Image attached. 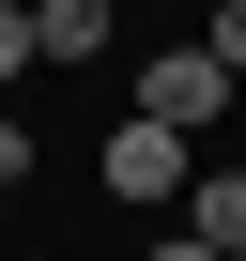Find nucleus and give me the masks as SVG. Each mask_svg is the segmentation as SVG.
<instances>
[{
  "label": "nucleus",
  "mask_w": 246,
  "mask_h": 261,
  "mask_svg": "<svg viewBox=\"0 0 246 261\" xmlns=\"http://www.w3.org/2000/svg\"><path fill=\"white\" fill-rule=\"evenodd\" d=\"M185 185H200V139H169V123L123 108V139H108V200H123V215H169Z\"/></svg>",
  "instance_id": "1"
},
{
  "label": "nucleus",
  "mask_w": 246,
  "mask_h": 261,
  "mask_svg": "<svg viewBox=\"0 0 246 261\" xmlns=\"http://www.w3.org/2000/svg\"><path fill=\"white\" fill-rule=\"evenodd\" d=\"M215 108H231V77H215V46H154V62H139V123H169V139H200Z\"/></svg>",
  "instance_id": "2"
},
{
  "label": "nucleus",
  "mask_w": 246,
  "mask_h": 261,
  "mask_svg": "<svg viewBox=\"0 0 246 261\" xmlns=\"http://www.w3.org/2000/svg\"><path fill=\"white\" fill-rule=\"evenodd\" d=\"M169 230H200V246H215V261H246V169H200V185H185V215H169Z\"/></svg>",
  "instance_id": "3"
},
{
  "label": "nucleus",
  "mask_w": 246,
  "mask_h": 261,
  "mask_svg": "<svg viewBox=\"0 0 246 261\" xmlns=\"http://www.w3.org/2000/svg\"><path fill=\"white\" fill-rule=\"evenodd\" d=\"M31 46H46V62H92V46H108V0H31Z\"/></svg>",
  "instance_id": "4"
},
{
  "label": "nucleus",
  "mask_w": 246,
  "mask_h": 261,
  "mask_svg": "<svg viewBox=\"0 0 246 261\" xmlns=\"http://www.w3.org/2000/svg\"><path fill=\"white\" fill-rule=\"evenodd\" d=\"M200 46H215V77H246V0H215V16H200Z\"/></svg>",
  "instance_id": "5"
},
{
  "label": "nucleus",
  "mask_w": 246,
  "mask_h": 261,
  "mask_svg": "<svg viewBox=\"0 0 246 261\" xmlns=\"http://www.w3.org/2000/svg\"><path fill=\"white\" fill-rule=\"evenodd\" d=\"M16 62H46V46H31V16H16V0H0V77H16Z\"/></svg>",
  "instance_id": "6"
},
{
  "label": "nucleus",
  "mask_w": 246,
  "mask_h": 261,
  "mask_svg": "<svg viewBox=\"0 0 246 261\" xmlns=\"http://www.w3.org/2000/svg\"><path fill=\"white\" fill-rule=\"evenodd\" d=\"M0 185H31V123H0Z\"/></svg>",
  "instance_id": "7"
},
{
  "label": "nucleus",
  "mask_w": 246,
  "mask_h": 261,
  "mask_svg": "<svg viewBox=\"0 0 246 261\" xmlns=\"http://www.w3.org/2000/svg\"><path fill=\"white\" fill-rule=\"evenodd\" d=\"M154 261H215V246H200V230H154Z\"/></svg>",
  "instance_id": "8"
}]
</instances>
